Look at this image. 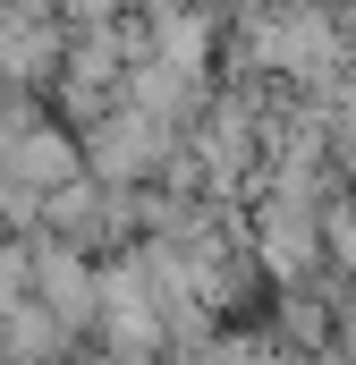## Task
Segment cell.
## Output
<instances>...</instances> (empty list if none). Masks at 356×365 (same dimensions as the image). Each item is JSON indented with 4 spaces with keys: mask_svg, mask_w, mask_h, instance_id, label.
<instances>
[{
    "mask_svg": "<svg viewBox=\"0 0 356 365\" xmlns=\"http://www.w3.org/2000/svg\"><path fill=\"white\" fill-rule=\"evenodd\" d=\"M26 289H34V306H43L51 323H85L93 314V264L68 247V238L26 247Z\"/></svg>",
    "mask_w": 356,
    "mask_h": 365,
    "instance_id": "obj_1",
    "label": "cell"
},
{
    "mask_svg": "<svg viewBox=\"0 0 356 365\" xmlns=\"http://www.w3.org/2000/svg\"><path fill=\"white\" fill-rule=\"evenodd\" d=\"M0 162H9V170H17L26 187H51V195L77 179V145H68L51 119H26V110L0 128Z\"/></svg>",
    "mask_w": 356,
    "mask_h": 365,
    "instance_id": "obj_2",
    "label": "cell"
},
{
    "mask_svg": "<svg viewBox=\"0 0 356 365\" xmlns=\"http://www.w3.org/2000/svg\"><path fill=\"white\" fill-rule=\"evenodd\" d=\"M314 247H323V238H314V212H305V204H271L263 212V264L271 272H305V264H314Z\"/></svg>",
    "mask_w": 356,
    "mask_h": 365,
    "instance_id": "obj_3",
    "label": "cell"
},
{
    "mask_svg": "<svg viewBox=\"0 0 356 365\" xmlns=\"http://www.w3.org/2000/svg\"><path fill=\"white\" fill-rule=\"evenodd\" d=\"M0 331H9V349H17V357H51V349H60V323H51L34 297H17V306L0 314Z\"/></svg>",
    "mask_w": 356,
    "mask_h": 365,
    "instance_id": "obj_4",
    "label": "cell"
},
{
    "mask_svg": "<svg viewBox=\"0 0 356 365\" xmlns=\"http://www.w3.org/2000/svg\"><path fill=\"white\" fill-rule=\"evenodd\" d=\"M26 297V247H0V314Z\"/></svg>",
    "mask_w": 356,
    "mask_h": 365,
    "instance_id": "obj_5",
    "label": "cell"
},
{
    "mask_svg": "<svg viewBox=\"0 0 356 365\" xmlns=\"http://www.w3.org/2000/svg\"><path fill=\"white\" fill-rule=\"evenodd\" d=\"M314 238H331V247H340V255L356 264V204H331V221H323Z\"/></svg>",
    "mask_w": 356,
    "mask_h": 365,
    "instance_id": "obj_6",
    "label": "cell"
},
{
    "mask_svg": "<svg viewBox=\"0 0 356 365\" xmlns=\"http://www.w3.org/2000/svg\"><path fill=\"white\" fill-rule=\"evenodd\" d=\"M340 136H348V145H340V153H348V170H356V110H348V128H340Z\"/></svg>",
    "mask_w": 356,
    "mask_h": 365,
    "instance_id": "obj_7",
    "label": "cell"
},
{
    "mask_svg": "<svg viewBox=\"0 0 356 365\" xmlns=\"http://www.w3.org/2000/svg\"><path fill=\"white\" fill-rule=\"evenodd\" d=\"M348 340H356V297H348Z\"/></svg>",
    "mask_w": 356,
    "mask_h": 365,
    "instance_id": "obj_8",
    "label": "cell"
},
{
    "mask_svg": "<svg viewBox=\"0 0 356 365\" xmlns=\"http://www.w3.org/2000/svg\"><path fill=\"white\" fill-rule=\"evenodd\" d=\"M187 365H204V357H187Z\"/></svg>",
    "mask_w": 356,
    "mask_h": 365,
    "instance_id": "obj_9",
    "label": "cell"
}]
</instances>
